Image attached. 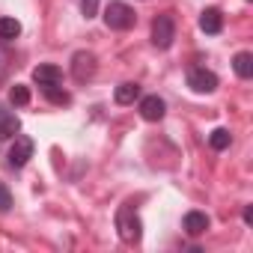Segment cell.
I'll return each mask as SVG.
<instances>
[{
	"mask_svg": "<svg viewBox=\"0 0 253 253\" xmlns=\"http://www.w3.org/2000/svg\"><path fill=\"white\" fill-rule=\"evenodd\" d=\"M229 143H232V134H229L226 128H214V131L209 134V146H211L214 152H223V149H229Z\"/></svg>",
	"mask_w": 253,
	"mask_h": 253,
	"instance_id": "9a60e30c",
	"label": "cell"
},
{
	"mask_svg": "<svg viewBox=\"0 0 253 253\" xmlns=\"http://www.w3.org/2000/svg\"><path fill=\"white\" fill-rule=\"evenodd\" d=\"M95 54H89V51H78L75 57H72V75H75V81H89L92 75H95Z\"/></svg>",
	"mask_w": 253,
	"mask_h": 253,
	"instance_id": "277c9868",
	"label": "cell"
},
{
	"mask_svg": "<svg viewBox=\"0 0 253 253\" xmlns=\"http://www.w3.org/2000/svg\"><path fill=\"white\" fill-rule=\"evenodd\" d=\"M9 101H12V104H18V107L30 104V86H24V84H15V86L9 89Z\"/></svg>",
	"mask_w": 253,
	"mask_h": 253,
	"instance_id": "e0dca14e",
	"label": "cell"
},
{
	"mask_svg": "<svg viewBox=\"0 0 253 253\" xmlns=\"http://www.w3.org/2000/svg\"><path fill=\"white\" fill-rule=\"evenodd\" d=\"M12 209V194L6 185H0V211H9Z\"/></svg>",
	"mask_w": 253,
	"mask_h": 253,
	"instance_id": "ac0fdd59",
	"label": "cell"
},
{
	"mask_svg": "<svg viewBox=\"0 0 253 253\" xmlns=\"http://www.w3.org/2000/svg\"><path fill=\"white\" fill-rule=\"evenodd\" d=\"M116 229H119V238H122L125 244H137L140 235H143V223H140L137 211H134L128 203L116 211Z\"/></svg>",
	"mask_w": 253,
	"mask_h": 253,
	"instance_id": "6da1fadb",
	"label": "cell"
},
{
	"mask_svg": "<svg viewBox=\"0 0 253 253\" xmlns=\"http://www.w3.org/2000/svg\"><path fill=\"white\" fill-rule=\"evenodd\" d=\"M188 86L194 92H214L217 89V75L209 69H191L188 72Z\"/></svg>",
	"mask_w": 253,
	"mask_h": 253,
	"instance_id": "5b68a950",
	"label": "cell"
},
{
	"mask_svg": "<svg viewBox=\"0 0 253 253\" xmlns=\"http://www.w3.org/2000/svg\"><path fill=\"white\" fill-rule=\"evenodd\" d=\"M164 113H167L164 98H158V95H146V98H140V116H143L146 122H158V119H164Z\"/></svg>",
	"mask_w": 253,
	"mask_h": 253,
	"instance_id": "52a82bcc",
	"label": "cell"
},
{
	"mask_svg": "<svg viewBox=\"0 0 253 253\" xmlns=\"http://www.w3.org/2000/svg\"><path fill=\"white\" fill-rule=\"evenodd\" d=\"M6 158H9V167H24V164L33 158V140L15 134V143H12V149H9Z\"/></svg>",
	"mask_w": 253,
	"mask_h": 253,
	"instance_id": "8992f818",
	"label": "cell"
},
{
	"mask_svg": "<svg viewBox=\"0 0 253 253\" xmlns=\"http://www.w3.org/2000/svg\"><path fill=\"white\" fill-rule=\"evenodd\" d=\"M60 78H63V72H60L57 66H51V63H42V66H36V69H33V81H36L39 86L60 84Z\"/></svg>",
	"mask_w": 253,
	"mask_h": 253,
	"instance_id": "30bf717a",
	"label": "cell"
},
{
	"mask_svg": "<svg viewBox=\"0 0 253 253\" xmlns=\"http://www.w3.org/2000/svg\"><path fill=\"white\" fill-rule=\"evenodd\" d=\"M173 39H176V21H173V15H158L152 21V45L161 48V51H167L173 45Z\"/></svg>",
	"mask_w": 253,
	"mask_h": 253,
	"instance_id": "3957f363",
	"label": "cell"
},
{
	"mask_svg": "<svg viewBox=\"0 0 253 253\" xmlns=\"http://www.w3.org/2000/svg\"><path fill=\"white\" fill-rule=\"evenodd\" d=\"M3 113H6V110H3V107H0V116H3Z\"/></svg>",
	"mask_w": 253,
	"mask_h": 253,
	"instance_id": "44dd1931",
	"label": "cell"
},
{
	"mask_svg": "<svg viewBox=\"0 0 253 253\" xmlns=\"http://www.w3.org/2000/svg\"><path fill=\"white\" fill-rule=\"evenodd\" d=\"M21 131V119L15 113H3L0 116V140H12Z\"/></svg>",
	"mask_w": 253,
	"mask_h": 253,
	"instance_id": "7c38bea8",
	"label": "cell"
},
{
	"mask_svg": "<svg viewBox=\"0 0 253 253\" xmlns=\"http://www.w3.org/2000/svg\"><path fill=\"white\" fill-rule=\"evenodd\" d=\"M244 223H253V206L244 209Z\"/></svg>",
	"mask_w": 253,
	"mask_h": 253,
	"instance_id": "ffe728a7",
	"label": "cell"
},
{
	"mask_svg": "<svg viewBox=\"0 0 253 253\" xmlns=\"http://www.w3.org/2000/svg\"><path fill=\"white\" fill-rule=\"evenodd\" d=\"M18 36H21V21H15V18H0V39L12 42Z\"/></svg>",
	"mask_w": 253,
	"mask_h": 253,
	"instance_id": "5bb4252c",
	"label": "cell"
},
{
	"mask_svg": "<svg viewBox=\"0 0 253 253\" xmlns=\"http://www.w3.org/2000/svg\"><path fill=\"white\" fill-rule=\"evenodd\" d=\"M200 30L203 33H209V36H214V33H220L223 30V12L220 9H206L203 15H200Z\"/></svg>",
	"mask_w": 253,
	"mask_h": 253,
	"instance_id": "ba28073f",
	"label": "cell"
},
{
	"mask_svg": "<svg viewBox=\"0 0 253 253\" xmlns=\"http://www.w3.org/2000/svg\"><path fill=\"white\" fill-rule=\"evenodd\" d=\"M42 92H45V98L48 101H54V104H69L72 101V95L60 86V84H51V86H42Z\"/></svg>",
	"mask_w": 253,
	"mask_h": 253,
	"instance_id": "2e32d148",
	"label": "cell"
},
{
	"mask_svg": "<svg viewBox=\"0 0 253 253\" xmlns=\"http://www.w3.org/2000/svg\"><path fill=\"white\" fill-rule=\"evenodd\" d=\"M209 226H211V220H209L206 211H188V214H185V232H188V235L197 238V235H203Z\"/></svg>",
	"mask_w": 253,
	"mask_h": 253,
	"instance_id": "9c48e42d",
	"label": "cell"
},
{
	"mask_svg": "<svg viewBox=\"0 0 253 253\" xmlns=\"http://www.w3.org/2000/svg\"><path fill=\"white\" fill-rule=\"evenodd\" d=\"M81 12H84V18H92L98 12V0H81Z\"/></svg>",
	"mask_w": 253,
	"mask_h": 253,
	"instance_id": "d6986e66",
	"label": "cell"
},
{
	"mask_svg": "<svg viewBox=\"0 0 253 253\" xmlns=\"http://www.w3.org/2000/svg\"><path fill=\"white\" fill-rule=\"evenodd\" d=\"M113 98H116V104H134L137 98H140V86L137 84H119L116 86V92H113Z\"/></svg>",
	"mask_w": 253,
	"mask_h": 253,
	"instance_id": "4fadbf2b",
	"label": "cell"
},
{
	"mask_svg": "<svg viewBox=\"0 0 253 253\" xmlns=\"http://www.w3.org/2000/svg\"><path fill=\"white\" fill-rule=\"evenodd\" d=\"M232 69H235V75L238 78H253V54L250 51H238L235 57H232Z\"/></svg>",
	"mask_w": 253,
	"mask_h": 253,
	"instance_id": "8fae6325",
	"label": "cell"
},
{
	"mask_svg": "<svg viewBox=\"0 0 253 253\" xmlns=\"http://www.w3.org/2000/svg\"><path fill=\"white\" fill-rule=\"evenodd\" d=\"M104 24L110 30H131L134 27V9L122 0H110L104 9Z\"/></svg>",
	"mask_w": 253,
	"mask_h": 253,
	"instance_id": "7a4b0ae2",
	"label": "cell"
}]
</instances>
